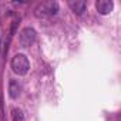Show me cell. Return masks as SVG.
Instances as JSON below:
<instances>
[{"label": "cell", "mask_w": 121, "mask_h": 121, "mask_svg": "<svg viewBox=\"0 0 121 121\" xmlns=\"http://www.w3.org/2000/svg\"><path fill=\"white\" fill-rule=\"evenodd\" d=\"M12 70L19 74V76H24L27 74V71L30 70V61L24 54H16L12 58Z\"/></svg>", "instance_id": "cell-1"}, {"label": "cell", "mask_w": 121, "mask_h": 121, "mask_svg": "<svg viewBox=\"0 0 121 121\" xmlns=\"http://www.w3.org/2000/svg\"><path fill=\"white\" fill-rule=\"evenodd\" d=\"M34 12H36L37 17H51V16L57 14L58 4L56 2H44V3H40Z\"/></svg>", "instance_id": "cell-2"}, {"label": "cell", "mask_w": 121, "mask_h": 121, "mask_svg": "<svg viewBox=\"0 0 121 121\" xmlns=\"http://www.w3.org/2000/svg\"><path fill=\"white\" fill-rule=\"evenodd\" d=\"M36 41V31L31 27H26L19 34V43L22 47H29Z\"/></svg>", "instance_id": "cell-3"}, {"label": "cell", "mask_w": 121, "mask_h": 121, "mask_svg": "<svg viewBox=\"0 0 121 121\" xmlns=\"http://www.w3.org/2000/svg\"><path fill=\"white\" fill-rule=\"evenodd\" d=\"M95 9L100 14L105 16V14H110L114 9V3L111 2V0H98V2L95 3Z\"/></svg>", "instance_id": "cell-4"}, {"label": "cell", "mask_w": 121, "mask_h": 121, "mask_svg": "<svg viewBox=\"0 0 121 121\" xmlns=\"http://www.w3.org/2000/svg\"><path fill=\"white\" fill-rule=\"evenodd\" d=\"M69 6H70V9H71L77 16H81V14L86 12V7H87L86 2H83V0H70V2H69Z\"/></svg>", "instance_id": "cell-5"}, {"label": "cell", "mask_w": 121, "mask_h": 121, "mask_svg": "<svg viewBox=\"0 0 121 121\" xmlns=\"http://www.w3.org/2000/svg\"><path fill=\"white\" fill-rule=\"evenodd\" d=\"M20 93H22V87H20L19 81L10 80V83H9V94H10V97L12 98H17L20 95Z\"/></svg>", "instance_id": "cell-6"}, {"label": "cell", "mask_w": 121, "mask_h": 121, "mask_svg": "<svg viewBox=\"0 0 121 121\" xmlns=\"http://www.w3.org/2000/svg\"><path fill=\"white\" fill-rule=\"evenodd\" d=\"M12 121H24V114L20 108L12 110Z\"/></svg>", "instance_id": "cell-7"}, {"label": "cell", "mask_w": 121, "mask_h": 121, "mask_svg": "<svg viewBox=\"0 0 121 121\" xmlns=\"http://www.w3.org/2000/svg\"><path fill=\"white\" fill-rule=\"evenodd\" d=\"M0 118H3V101L0 100Z\"/></svg>", "instance_id": "cell-8"}]
</instances>
